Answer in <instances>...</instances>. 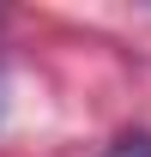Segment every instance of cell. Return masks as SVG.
<instances>
[{
  "label": "cell",
  "instance_id": "obj_1",
  "mask_svg": "<svg viewBox=\"0 0 151 157\" xmlns=\"http://www.w3.org/2000/svg\"><path fill=\"white\" fill-rule=\"evenodd\" d=\"M103 157H151V133H121Z\"/></svg>",
  "mask_w": 151,
  "mask_h": 157
}]
</instances>
